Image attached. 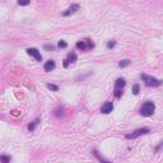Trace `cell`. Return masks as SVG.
Wrapping results in <instances>:
<instances>
[{"label": "cell", "instance_id": "1", "mask_svg": "<svg viewBox=\"0 0 163 163\" xmlns=\"http://www.w3.org/2000/svg\"><path fill=\"white\" fill-rule=\"evenodd\" d=\"M154 111H156V106H154V103L150 102V101L143 103V106L140 107V115L141 116H145V117L152 116L154 114Z\"/></svg>", "mask_w": 163, "mask_h": 163}, {"label": "cell", "instance_id": "2", "mask_svg": "<svg viewBox=\"0 0 163 163\" xmlns=\"http://www.w3.org/2000/svg\"><path fill=\"white\" fill-rule=\"evenodd\" d=\"M141 79L144 80L145 85H148V87H158V85L162 84V82L159 80V79H156L153 78V76L150 75H147V74H141Z\"/></svg>", "mask_w": 163, "mask_h": 163}, {"label": "cell", "instance_id": "3", "mask_svg": "<svg viewBox=\"0 0 163 163\" xmlns=\"http://www.w3.org/2000/svg\"><path fill=\"white\" fill-rule=\"evenodd\" d=\"M76 47H78L79 50H82V51H88V50L93 49L94 43L92 42V40H89V38H85V40L79 41V42L76 43Z\"/></svg>", "mask_w": 163, "mask_h": 163}, {"label": "cell", "instance_id": "4", "mask_svg": "<svg viewBox=\"0 0 163 163\" xmlns=\"http://www.w3.org/2000/svg\"><path fill=\"white\" fill-rule=\"evenodd\" d=\"M125 84H126V82L121 78H118L117 80L115 82V96H116V98H120V97L122 96V91H124Z\"/></svg>", "mask_w": 163, "mask_h": 163}, {"label": "cell", "instance_id": "5", "mask_svg": "<svg viewBox=\"0 0 163 163\" xmlns=\"http://www.w3.org/2000/svg\"><path fill=\"white\" fill-rule=\"evenodd\" d=\"M150 130L148 129V127H143V129H138V130H135V131H133V133H130V134H127L126 135V139H135V138H138V136H140V135H143V134H148Z\"/></svg>", "mask_w": 163, "mask_h": 163}, {"label": "cell", "instance_id": "6", "mask_svg": "<svg viewBox=\"0 0 163 163\" xmlns=\"http://www.w3.org/2000/svg\"><path fill=\"white\" fill-rule=\"evenodd\" d=\"M27 54L31 55L32 57H34L37 61H41V60H42V56H41L40 51H38L37 49H27Z\"/></svg>", "mask_w": 163, "mask_h": 163}, {"label": "cell", "instance_id": "7", "mask_svg": "<svg viewBox=\"0 0 163 163\" xmlns=\"http://www.w3.org/2000/svg\"><path fill=\"white\" fill-rule=\"evenodd\" d=\"M75 60H76V54H75V52H70V54L68 55V57L64 60V66L68 68V66H69V64L75 63Z\"/></svg>", "mask_w": 163, "mask_h": 163}, {"label": "cell", "instance_id": "8", "mask_svg": "<svg viewBox=\"0 0 163 163\" xmlns=\"http://www.w3.org/2000/svg\"><path fill=\"white\" fill-rule=\"evenodd\" d=\"M112 108H114L112 102H106V103H103L102 107H101V112H102V114H110V112H112Z\"/></svg>", "mask_w": 163, "mask_h": 163}, {"label": "cell", "instance_id": "9", "mask_svg": "<svg viewBox=\"0 0 163 163\" xmlns=\"http://www.w3.org/2000/svg\"><path fill=\"white\" fill-rule=\"evenodd\" d=\"M78 9H79V5H78V4H73L72 7H69L66 10L64 11L63 16H64V17H68V16H70V14H74Z\"/></svg>", "mask_w": 163, "mask_h": 163}, {"label": "cell", "instance_id": "10", "mask_svg": "<svg viewBox=\"0 0 163 163\" xmlns=\"http://www.w3.org/2000/svg\"><path fill=\"white\" fill-rule=\"evenodd\" d=\"M43 69H45V72H51V70L55 69V61L54 60H49L46 61L45 66H43Z\"/></svg>", "mask_w": 163, "mask_h": 163}, {"label": "cell", "instance_id": "11", "mask_svg": "<svg viewBox=\"0 0 163 163\" xmlns=\"http://www.w3.org/2000/svg\"><path fill=\"white\" fill-rule=\"evenodd\" d=\"M38 122H40V120L37 118V120H34L32 124H29V125H28V130H29V131H33L34 127H36V126L38 125Z\"/></svg>", "mask_w": 163, "mask_h": 163}, {"label": "cell", "instance_id": "12", "mask_svg": "<svg viewBox=\"0 0 163 163\" xmlns=\"http://www.w3.org/2000/svg\"><path fill=\"white\" fill-rule=\"evenodd\" d=\"M93 154L97 157V158H98V161H99L101 163H111V162H107V161H106V159H103L102 157H101L99 154H98V152H97V150H93Z\"/></svg>", "mask_w": 163, "mask_h": 163}, {"label": "cell", "instance_id": "13", "mask_svg": "<svg viewBox=\"0 0 163 163\" xmlns=\"http://www.w3.org/2000/svg\"><path fill=\"white\" fill-rule=\"evenodd\" d=\"M129 65H130L129 60H122V61L118 63V66H120V68H126V66H129Z\"/></svg>", "mask_w": 163, "mask_h": 163}, {"label": "cell", "instance_id": "14", "mask_svg": "<svg viewBox=\"0 0 163 163\" xmlns=\"http://www.w3.org/2000/svg\"><path fill=\"white\" fill-rule=\"evenodd\" d=\"M63 111H64V108L63 107H57L55 110V116H61V115H63Z\"/></svg>", "mask_w": 163, "mask_h": 163}, {"label": "cell", "instance_id": "15", "mask_svg": "<svg viewBox=\"0 0 163 163\" xmlns=\"http://www.w3.org/2000/svg\"><path fill=\"white\" fill-rule=\"evenodd\" d=\"M139 91H140V85H139V84H135L134 87H133V93H134L135 96H136V94H139Z\"/></svg>", "mask_w": 163, "mask_h": 163}, {"label": "cell", "instance_id": "16", "mask_svg": "<svg viewBox=\"0 0 163 163\" xmlns=\"http://www.w3.org/2000/svg\"><path fill=\"white\" fill-rule=\"evenodd\" d=\"M47 88H49V89H51V91H54V92H57L59 91V87H57V85H55V84H47Z\"/></svg>", "mask_w": 163, "mask_h": 163}, {"label": "cell", "instance_id": "17", "mask_svg": "<svg viewBox=\"0 0 163 163\" xmlns=\"http://www.w3.org/2000/svg\"><path fill=\"white\" fill-rule=\"evenodd\" d=\"M1 162H3V163H9V162H10V157L3 156V157H1Z\"/></svg>", "mask_w": 163, "mask_h": 163}, {"label": "cell", "instance_id": "18", "mask_svg": "<svg viewBox=\"0 0 163 163\" xmlns=\"http://www.w3.org/2000/svg\"><path fill=\"white\" fill-rule=\"evenodd\" d=\"M57 46H59V47H63V49H65V47H66L68 45H66V42H64V41H59Z\"/></svg>", "mask_w": 163, "mask_h": 163}, {"label": "cell", "instance_id": "19", "mask_svg": "<svg viewBox=\"0 0 163 163\" xmlns=\"http://www.w3.org/2000/svg\"><path fill=\"white\" fill-rule=\"evenodd\" d=\"M115 45H116V42H115V41H112V42H108L107 43V47H108V49H111V47H114Z\"/></svg>", "mask_w": 163, "mask_h": 163}, {"label": "cell", "instance_id": "20", "mask_svg": "<svg viewBox=\"0 0 163 163\" xmlns=\"http://www.w3.org/2000/svg\"><path fill=\"white\" fill-rule=\"evenodd\" d=\"M18 4H19V5H28V4H29V1H28V0H26V1H20V0H19Z\"/></svg>", "mask_w": 163, "mask_h": 163}, {"label": "cell", "instance_id": "21", "mask_svg": "<svg viewBox=\"0 0 163 163\" xmlns=\"http://www.w3.org/2000/svg\"><path fill=\"white\" fill-rule=\"evenodd\" d=\"M46 49H47V50H52V49H54V47H52V46H49V45H47V46H46Z\"/></svg>", "mask_w": 163, "mask_h": 163}]
</instances>
